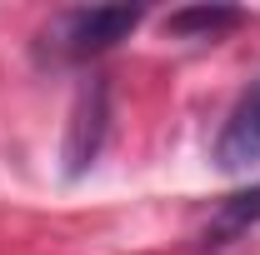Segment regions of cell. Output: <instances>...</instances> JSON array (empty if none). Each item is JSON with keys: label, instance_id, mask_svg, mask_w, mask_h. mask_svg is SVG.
Returning <instances> with one entry per match:
<instances>
[{"label": "cell", "instance_id": "1", "mask_svg": "<svg viewBox=\"0 0 260 255\" xmlns=\"http://www.w3.org/2000/svg\"><path fill=\"white\" fill-rule=\"evenodd\" d=\"M135 25H140V5H80V10H65L50 20L45 45L60 60H85V55L120 45Z\"/></svg>", "mask_w": 260, "mask_h": 255}, {"label": "cell", "instance_id": "2", "mask_svg": "<svg viewBox=\"0 0 260 255\" xmlns=\"http://www.w3.org/2000/svg\"><path fill=\"white\" fill-rule=\"evenodd\" d=\"M105 130H110V85L105 80H85L75 110H70V135H65V175H85L95 165L100 145H105Z\"/></svg>", "mask_w": 260, "mask_h": 255}, {"label": "cell", "instance_id": "3", "mask_svg": "<svg viewBox=\"0 0 260 255\" xmlns=\"http://www.w3.org/2000/svg\"><path fill=\"white\" fill-rule=\"evenodd\" d=\"M215 165L220 170H250V165H260V80L235 100L225 130L215 140Z\"/></svg>", "mask_w": 260, "mask_h": 255}, {"label": "cell", "instance_id": "4", "mask_svg": "<svg viewBox=\"0 0 260 255\" xmlns=\"http://www.w3.org/2000/svg\"><path fill=\"white\" fill-rule=\"evenodd\" d=\"M250 225H260V185L235 190V195H225V200L215 205V215L205 225V245H230V240H240Z\"/></svg>", "mask_w": 260, "mask_h": 255}, {"label": "cell", "instance_id": "5", "mask_svg": "<svg viewBox=\"0 0 260 255\" xmlns=\"http://www.w3.org/2000/svg\"><path fill=\"white\" fill-rule=\"evenodd\" d=\"M230 25H240V10L235 5H185V10H175L165 20V30L180 35V40H215Z\"/></svg>", "mask_w": 260, "mask_h": 255}]
</instances>
